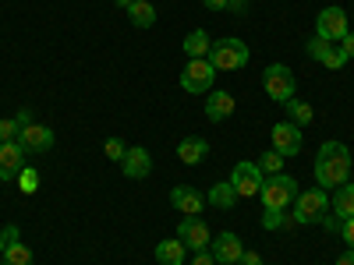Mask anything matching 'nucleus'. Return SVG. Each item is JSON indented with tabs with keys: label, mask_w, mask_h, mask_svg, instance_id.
<instances>
[{
	"label": "nucleus",
	"mask_w": 354,
	"mask_h": 265,
	"mask_svg": "<svg viewBox=\"0 0 354 265\" xmlns=\"http://www.w3.org/2000/svg\"><path fill=\"white\" fill-rule=\"evenodd\" d=\"M18 141H21V149L32 156V153H50L53 149V131L46 128V124H25L21 128V135H18Z\"/></svg>",
	"instance_id": "f8f14e48"
},
{
	"label": "nucleus",
	"mask_w": 354,
	"mask_h": 265,
	"mask_svg": "<svg viewBox=\"0 0 354 265\" xmlns=\"http://www.w3.org/2000/svg\"><path fill=\"white\" fill-rule=\"evenodd\" d=\"M298 181H294L290 173H273V177H266L262 181V205L266 209H290L294 198H298Z\"/></svg>",
	"instance_id": "f03ea898"
},
{
	"label": "nucleus",
	"mask_w": 354,
	"mask_h": 265,
	"mask_svg": "<svg viewBox=\"0 0 354 265\" xmlns=\"http://www.w3.org/2000/svg\"><path fill=\"white\" fill-rule=\"evenodd\" d=\"M0 265H4V258H0Z\"/></svg>",
	"instance_id": "79ce46f5"
},
{
	"label": "nucleus",
	"mask_w": 354,
	"mask_h": 265,
	"mask_svg": "<svg viewBox=\"0 0 354 265\" xmlns=\"http://www.w3.org/2000/svg\"><path fill=\"white\" fill-rule=\"evenodd\" d=\"M209 46H213V39L205 36V28H195V32H188L185 36V57L188 61H198V57H209Z\"/></svg>",
	"instance_id": "aec40b11"
},
{
	"label": "nucleus",
	"mask_w": 354,
	"mask_h": 265,
	"mask_svg": "<svg viewBox=\"0 0 354 265\" xmlns=\"http://www.w3.org/2000/svg\"><path fill=\"white\" fill-rule=\"evenodd\" d=\"M330 213H333L337 219H351V216H354V184H351V181H347L344 188L333 191V198H330Z\"/></svg>",
	"instance_id": "6ab92c4d"
},
{
	"label": "nucleus",
	"mask_w": 354,
	"mask_h": 265,
	"mask_svg": "<svg viewBox=\"0 0 354 265\" xmlns=\"http://www.w3.org/2000/svg\"><path fill=\"white\" fill-rule=\"evenodd\" d=\"M330 46H333L330 39H319V36H312V39H308V46H305L308 61H322V57H326V50H330Z\"/></svg>",
	"instance_id": "cd10ccee"
},
{
	"label": "nucleus",
	"mask_w": 354,
	"mask_h": 265,
	"mask_svg": "<svg viewBox=\"0 0 354 265\" xmlns=\"http://www.w3.org/2000/svg\"><path fill=\"white\" fill-rule=\"evenodd\" d=\"M238 198H255L262 191V170L259 163H234V177H230Z\"/></svg>",
	"instance_id": "9d476101"
},
{
	"label": "nucleus",
	"mask_w": 354,
	"mask_h": 265,
	"mask_svg": "<svg viewBox=\"0 0 354 265\" xmlns=\"http://www.w3.org/2000/svg\"><path fill=\"white\" fill-rule=\"evenodd\" d=\"M4 265H36V258H32V251H28L21 241H11L4 248Z\"/></svg>",
	"instance_id": "b1692460"
},
{
	"label": "nucleus",
	"mask_w": 354,
	"mask_h": 265,
	"mask_svg": "<svg viewBox=\"0 0 354 265\" xmlns=\"http://www.w3.org/2000/svg\"><path fill=\"white\" fill-rule=\"evenodd\" d=\"M202 4L209 8V11H227V8H230V0H202Z\"/></svg>",
	"instance_id": "c9c22d12"
},
{
	"label": "nucleus",
	"mask_w": 354,
	"mask_h": 265,
	"mask_svg": "<svg viewBox=\"0 0 354 265\" xmlns=\"http://www.w3.org/2000/svg\"><path fill=\"white\" fill-rule=\"evenodd\" d=\"M234 96L230 92H223V88H213L209 96H205V121H213V124H220V121H227V117H234Z\"/></svg>",
	"instance_id": "dca6fc26"
},
{
	"label": "nucleus",
	"mask_w": 354,
	"mask_h": 265,
	"mask_svg": "<svg viewBox=\"0 0 354 265\" xmlns=\"http://www.w3.org/2000/svg\"><path fill=\"white\" fill-rule=\"evenodd\" d=\"M25 166H28V153L21 149V141H0V181L4 184L18 181Z\"/></svg>",
	"instance_id": "0eeeda50"
},
{
	"label": "nucleus",
	"mask_w": 354,
	"mask_h": 265,
	"mask_svg": "<svg viewBox=\"0 0 354 265\" xmlns=\"http://www.w3.org/2000/svg\"><path fill=\"white\" fill-rule=\"evenodd\" d=\"M18 135H21V124L15 117H4V121H0V141H18Z\"/></svg>",
	"instance_id": "c756f323"
},
{
	"label": "nucleus",
	"mask_w": 354,
	"mask_h": 265,
	"mask_svg": "<svg viewBox=\"0 0 354 265\" xmlns=\"http://www.w3.org/2000/svg\"><path fill=\"white\" fill-rule=\"evenodd\" d=\"M319 64H322V68H330V71H340V68L347 64V57L340 53V46H330V50H326V57H322Z\"/></svg>",
	"instance_id": "c85d7f7f"
},
{
	"label": "nucleus",
	"mask_w": 354,
	"mask_h": 265,
	"mask_svg": "<svg viewBox=\"0 0 354 265\" xmlns=\"http://www.w3.org/2000/svg\"><path fill=\"white\" fill-rule=\"evenodd\" d=\"M177 237L185 241L188 251H209V244H213V233L205 226V219H195V216L177 223Z\"/></svg>",
	"instance_id": "1a4fd4ad"
},
{
	"label": "nucleus",
	"mask_w": 354,
	"mask_h": 265,
	"mask_svg": "<svg viewBox=\"0 0 354 265\" xmlns=\"http://www.w3.org/2000/svg\"><path fill=\"white\" fill-rule=\"evenodd\" d=\"M128 18L135 28H153L156 25V8L149 4V0H135V4L128 8Z\"/></svg>",
	"instance_id": "4be33fe9"
},
{
	"label": "nucleus",
	"mask_w": 354,
	"mask_h": 265,
	"mask_svg": "<svg viewBox=\"0 0 354 265\" xmlns=\"http://www.w3.org/2000/svg\"><path fill=\"white\" fill-rule=\"evenodd\" d=\"M209 255L216 258V265H234V262H241L245 244H241L238 233H220V237H213V244H209Z\"/></svg>",
	"instance_id": "ddd939ff"
},
{
	"label": "nucleus",
	"mask_w": 354,
	"mask_h": 265,
	"mask_svg": "<svg viewBox=\"0 0 354 265\" xmlns=\"http://www.w3.org/2000/svg\"><path fill=\"white\" fill-rule=\"evenodd\" d=\"M205 156H209V141L198 138V135H188L177 141V159H181L185 166H198Z\"/></svg>",
	"instance_id": "f3484780"
},
{
	"label": "nucleus",
	"mask_w": 354,
	"mask_h": 265,
	"mask_svg": "<svg viewBox=\"0 0 354 265\" xmlns=\"http://www.w3.org/2000/svg\"><path fill=\"white\" fill-rule=\"evenodd\" d=\"M326 213H330V195L315 184L312 191H298L290 216H294V223H319Z\"/></svg>",
	"instance_id": "39448f33"
},
{
	"label": "nucleus",
	"mask_w": 354,
	"mask_h": 265,
	"mask_svg": "<svg viewBox=\"0 0 354 265\" xmlns=\"http://www.w3.org/2000/svg\"><path fill=\"white\" fill-rule=\"evenodd\" d=\"M351 153L344 141H322L315 156V184L322 191H337L351 181Z\"/></svg>",
	"instance_id": "f257e3e1"
},
{
	"label": "nucleus",
	"mask_w": 354,
	"mask_h": 265,
	"mask_svg": "<svg viewBox=\"0 0 354 265\" xmlns=\"http://www.w3.org/2000/svg\"><path fill=\"white\" fill-rule=\"evenodd\" d=\"M337 233L344 237V244L354 251V216H351V219H340V230H337Z\"/></svg>",
	"instance_id": "2f4dec72"
},
{
	"label": "nucleus",
	"mask_w": 354,
	"mask_h": 265,
	"mask_svg": "<svg viewBox=\"0 0 354 265\" xmlns=\"http://www.w3.org/2000/svg\"><path fill=\"white\" fill-rule=\"evenodd\" d=\"M347 32H351V28H347V14H344L340 8H322V11H319V18H315V36H319V39L340 43Z\"/></svg>",
	"instance_id": "6e6552de"
},
{
	"label": "nucleus",
	"mask_w": 354,
	"mask_h": 265,
	"mask_svg": "<svg viewBox=\"0 0 354 265\" xmlns=\"http://www.w3.org/2000/svg\"><path fill=\"white\" fill-rule=\"evenodd\" d=\"M270 138H273V149H277L283 159H290V156L301 153V128H298V124L280 121V124H273Z\"/></svg>",
	"instance_id": "9b49d317"
},
{
	"label": "nucleus",
	"mask_w": 354,
	"mask_h": 265,
	"mask_svg": "<svg viewBox=\"0 0 354 265\" xmlns=\"http://www.w3.org/2000/svg\"><path fill=\"white\" fill-rule=\"evenodd\" d=\"M103 153H106V159H110V163H121L128 149H124V141H121V138H106V145H103Z\"/></svg>",
	"instance_id": "7c9ffc66"
},
{
	"label": "nucleus",
	"mask_w": 354,
	"mask_h": 265,
	"mask_svg": "<svg viewBox=\"0 0 354 265\" xmlns=\"http://www.w3.org/2000/svg\"><path fill=\"white\" fill-rule=\"evenodd\" d=\"M18 188H21V195H36V191H39V173H36V166H25V170L18 173Z\"/></svg>",
	"instance_id": "bb28decb"
},
{
	"label": "nucleus",
	"mask_w": 354,
	"mask_h": 265,
	"mask_svg": "<svg viewBox=\"0 0 354 265\" xmlns=\"http://www.w3.org/2000/svg\"><path fill=\"white\" fill-rule=\"evenodd\" d=\"M15 121H18L21 128H25V124H32V110H28V106H21V110L15 113Z\"/></svg>",
	"instance_id": "72a5a7b5"
},
{
	"label": "nucleus",
	"mask_w": 354,
	"mask_h": 265,
	"mask_svg": "<svg viewBox=\"0 0 354 265\" xmlns=\"http://www.w3.org/2000/svg\"><path fill=\"white\" fill-rule=\"evenodd\" d=\"M121 173L128 177V181H142V177H149V173H153V156H149V149H142V145L128 149L124 159H121Z\"/></svg>",
	"instance_id": "4468645a"
},
{
	"label": "nucleus",
	"mask_w": 354,
	"mask_h": 265,
	"mask_svg": "<svg viewBox=\"0 0 354 265\" xmlns=\"http://www.w3.org/2000/svg\"><path fill=\"white\" fill-rule=\"evenodd\" d=\"M294 216H287V209H266L262 213V230H290Z\"/></svg>",
	"instance_id": "393cba45"
},
{
	"label": "nucleus",
	"mask_w": 354,
	"mask_h": 265,
	"mask_svg": "<svg viewBox=\"0 0 354 265\" xmlns=\"http://www.w3.org/2000/svg\"><path fill=\"white\" fill-rule=\"evenodd\" d=\"M340 53L347 57V61H354V32H347V36L340 39Z\"/></svg>",
	"instance_id": "473e14b6"
},
{
	"label": "nucleus",
	"mask_w": 354,
	"mask_h": 265,
	"mask_svg": "<svg viewBox=\"0 0 354 265\" xmlns=\"http://www.w3.org/2000/svg\"><path fill=\"white\" fill-rule=\"evenodd\" d=\"M262 88H266V96H270L273 103H287V99H294L298 78L290 75L287 64H270V68L262 71Z\"/></svg>",
	"instance_id": "423d86ee"
},
{
	"label": "nucleus",
	"mask_w": 354,
	"mask_h": 265,
	"mask_svg": "<svg viewBox=\"0 0 354 265\" xmlns=\"http://www.w3.org/2000/svg\"><path fill=\"white\" fill-rule=\"evenodd\" d=\"M205 202H209L213 209H234V202H238V191H234L230 181H220V184H213L209 191H205Z\"/></svg>",
	"instance_id": "412c9836"
},
{
	"label": "nucleus",
	"mask_w": 354,
	"mask_h": 265,
	"mask_svg": "<svg viewBox=\"0 0 354 265\" xmlns=\"http://www.w3.org/2000/svg\"><path fill=\"white\" fill-rule=\"evenodd\" d=\"M283 110H287V121H290V124H298V128L312 124V106H308L305 99L294 96V99H287V103H283Z\"/></svg>",
	"instance_id": "5701e85b"
},
{
	"label": "nucleus",
	"mask_w": 354,
	"mask_h": 265,
	"mask_svg": "<svg viewBox=\"0 0 354 265\" xmlns=\"http://www.w3.org/2000/svg\"><path fill=\"white\" fill-rule=\"evenodd\" d=\"M216 81V68L209 64V57H198V61H188L181 68V88L192 96H209Z\"/></svg>",
	"instance_id": "20e7f679"
},
{
	"label": "nucleus",
	"mask_w": 354,
	"mask_h": 265,
	"mask_svg": "<svg viewBox=\"0 0 354 265\" xmlns=\"http://www.w3.org/2000/svg\"><path fill=\"white\" fill-rule=\"evenodd\" d=\"M238 265H262V258H259V255H255V251H245V255H241V262H238Z\"/></svg>",
	"instance_id": "e433bc0d"
},
{
	"label": "nucleus",
	"mask_w": 354,
	"mask_h": 265,
	"mask_svg": "<svg viewBox=\"0 0 354 265\" xmlns=\"http://www.w3.org/2000/svg\"><path fill=\"white\" fill-rule=\"evenodd\" d=\"M209 64H213L216 71H241V68L248 64V46H245V39H234V36L216 39V43L209 46Z\"/></svg>",
	"instance_id": "7ed1b4c3"
},
{
	"label": "nucleus",
	"mask_w": 354,
	"mask_h": 265,
	"mask_svg": "<svg viewBox=\"0 0 354 265\" xmlns=\"http://www.w3.org/2000/svg\"><path fill=\"white\" fill-rule=\"evenodd\" d=\"M185 258H188V248H185L181 237H167V241L156 244V262L160 265H185Z\"/></svg>",
	"instance_id": "a211bd4d"
},
{
	"label": "nucleus",
	"mask_w": 354,
	"mask_h": 265,
	"mask_svg": "<svg viewBox=\"0 0 354 265\" xmlns=\"http://www.w3.org/2000/svg\"><path fill=\"white\" fill-rule=\"evenodd\" d=\"M245 4H248V0H230V8H234V11H245Z\"/></svg>",
	"instance_id": "58836bf2"
},
{
	"label": "nucleus",
	"mask_w": 354,
	"mask_h": 265,
	"mask_svg": "<svg viewBox=\"0 0 354 265\" xmlns=\"http://www.w3.org/2000/svg\"><path fill=\"white\" fill-rule=\"evenodd\" d=\"M113 4H117V8H124V11H128V8L135 4V0H113Z\"/></svg>",
	"instance_id": "ea45409f"
},
{
	"label": "nucleus",
	"mask_w": 354,
	"mask_h": 265,
	"mask_svg": "<svg viewBox=\"0 0 354 265\" xmlns=\"http://www.w3.org/2000/svg\"><path fill=\"white\" fill-rule=\"evenodd\" d=\"M4 248H8V237H4V230H0V255H4Z\"/></svg>",
	"instance_id": "a19ab883"
},
{
	"label": "nucleus",
	"mask_w": 354,
	"mask_h": 265,
	"mask_svg": "<svg viewBox=\"0 0 354 265\" xmlns=\"http://www.w3.org/2000/svg\"><path fill=\"white\" fill-rule=\"evenodd\" d=\"M337 265H354V251H351V248H347V251H344V255H340V258H337Z\"/></svg>",
	"instance_id": "4c0bfd02"
},
{
	"label": "nucleus",
	"mask_w": 354,
	"mask_h": 265,
	"mask_svg": "<svg viewBox=\"0 0 354 265\" xmlns=\"http://www.w3.org/2000/svg\"><path fill=\"white\" fill-rule=\"evenodd\" d=\"M259 170H262L266 177H273V173H283V156H280L277 149L262 153V159H259Z\"/></svg>",
	"instance_id": "a878e982"
},
{
	"label": "nucleus",
	"mask_w": 354,
	"mask_h": 265,
	"mask_svg": "<svg viewBox=\"0 0 354 265\" xmlns=\"http://www.w3.org/2000/svg\"><path fill=\"white\" fill-rule=\"evenodd\" d=\"M170 205L177 213H185V216H198L205 209V198L192 184H177V188H170Z\"/></svg>",
	"instance_id": "2eb2a0df"
},
{
	"label": "nucleus",
	"mask_w": 354,
	"mask_h": 265,
	"mask_svg": "<svg viewBox=\"0 0 354 265\" xmlns=\"http://www.w3.org/2000/svg\"><path fill=\"white\" fill-rule=\"evenodd\" d=\"M192 265H216V258L209 255V251H195V262Z\"/></svg>",
	"instance_id": "f704fd0d"
}]
</instances>
